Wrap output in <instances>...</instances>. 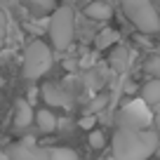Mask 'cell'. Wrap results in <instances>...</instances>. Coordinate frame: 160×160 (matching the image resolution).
Returning a JSON list of instances; mask_svg holds the SVG:
<instances>
[{
    "mask_svg": "<svg viewBox=\"0 0 160 160\" xmlns=\"http://www.w3.org/2000/svg\"><path fill=\"white\" fill-rule=\"evenodd\" d=\"M33 120H35L33 106H31L28 101L19 99V101H17V106H14V127H17V130H21V127H28Z\"/></svg>",
    "mask_w": 160,
    "mask_h": 160,
    "instance_id": "obj_8",
    "label": "cell"
},
{
    "mask_svg": "<svg viewBox=\"0 0 160 160\" xmlns=\"http://www.w3.org/2000/svg\"><path fill=\"white\" fill-rule=\"evenodd\" d=\"M118 42V33L113 28H104L99 35H97V50H108Z\"/></svg>",
    "mask_w": 160,
    "mask_h": 160,
    "instance_id": "obj_12",
    "label": "cell"
},
{
    "mask_svg": "<svg viewBox=\"0 0 160 160\" xmlns=\"http://www.w3.org/2000/svg\"><path fill=\"white\" fill-rule=\"evenodd\" d=\"M101 80H104V78H101V73H99V71H87V75H85L87 87H90V90H94V92L101 87Z\"/></svg>",
    "mask_w": 160,
    "mask_h": 160,
    "instance_id": "obj_17",
    "label": "cell"
},
{
    "mask_svg": "<svg viewBox=\"0 0 160 160\" xmlns=\"http://www.w3.org/2000/svg\"><path fill=\"white\" fill-rule=\"evenodd\" d=\"M146 71H148V73H153L155 78H160V57H153V59L146 64Z\"/></svg>",
    "mask_w": 160,
    "mask_h": 160,
    "instance_id": "obj_18",
    "label": "cell"
},
{
    "mask_svg": "<svg viewBox=\"0 0 160 160\" xmlns=\"http://www.w3.org/2000/svg\"><path fill=\"white\" fill-rule=\"evenodd\" d=\"M35 122H38V130L45 132V134L57 130V115L52 113L50 108H40L38 113H35Z\"/></svg>",
    "mask_w": 160,
    "mask_h": 160,
    "instance_id": "obj_10",
    "label": "cell"
},
{
    "mask_svg": "<svg viewBox=\"0 0 160 160\" xmlns=\"http://www.w3.org/2000/svg\"><path fill=\"white\" fill-rule=\"evenodd\" d=\"M158 148V132L155 130H134V127H118L113 134V155L115 160H146Z\"/></svg>",
    "mask_w": 160,
    "mask_h": 160,
    "instance_id": "obj_1",
    "label": "cell"
},
{
    "mask_svg": "<svg viewBox=\"0 0 160 160\" xmlns=\"http://www.w3.org/2000/svg\"><path fill=\"white\" fill-rule=\"evenodd\" d=\"M47 33H50V40L54 45L57 52H64L71 47L75 35V14L71 7H57L50 17V26H47Z\"/></svg>",
    "mask_w": 160,
    "mask_h": 160,
    "instance_id": "obj_2",
    "label": "cell"
},
{
    "mask_svg": "<svg viewBox=\"0 0 160 160\" xmlns=\"http://www.w3.org/2000/svg\"><path fill=\"white\" fill-rule=\"evenodd\" d=\"M35 12H54V0H26Z\"/></svg>",
    "mask_w": 160,
    "mask_h": 160,
    "instance_id": "obj_16",
    "label": "cell"
},
{
    "mask_svg": "<svg viewBox=\"0 0 160 160\" xmlns=\"http://www.w3.org/2000/svg\"><path fill=\"white\" fill-rule=\"evenodd\" d=\"M87 141H90V146H92V148H97V151L106 146V137H104V132H101V130H92L90 137H87Z\"/></svg>",
    "mask_w": 160,
    "mask_h": 160,
    "instance_id": "obj_15",
    "label": "cell"
},
{
    "mask_svg": "<svg viewBox=\"0 0 160 160\" xmlns=\"http://www.w3.org/2000/svg\"><path fill=\"white\" fill-rule=\"evenodd\" d=\"M158 57H160V45H158Z\"/></svg>",
    "mask_w": 160,
    "mask_h": 160,
    "instance_id": "obj_22",
    "label": "cell"
},
{
    "mask_svg": "<svg viewBox=\"0 0 160 160\" xmlns=\"http://www.w3.org/2000/svg\"><path fill=\"white\" fill-rule=\"evenodd\" d=\"M127 59H130V54H127L125 47H115V50L111 52V66H113L115 71H125Z\"/></svg>",
    "mask_w": 160,
    "mask_h": 160,
    "instance_id": "obj_13",
    "label": "cell"
},
{
    "mask_svg": "<svg viewBox=\"0 0 160 160\" xmlns=\"http://www.w3.org/2000/svg\"><path fill=\"white\" fill-rule=\"evenodd\" d=\"M50 66H52L50 47H47L42 40H33V42L26 47V54H24V78L38 80L50 71Z\"/></svg>",
    "mask_w": 160,
    "mask_h": 160,
    "instance_id": "obj_4",
    "label": "cell"
},
{
    "mask_svg": "<svg viewBox=\"0 0 160 160\" xmlns=\"http://www.w3.org/2000/svg\"><path fill=\"white\" fill-rule=\"evenodd\" d=\"M7 153H10V160H52L50 151L38 148V146L33 144V139H24L21 144L12 146Z\"/></svg>",
    "mask_w": 160,
    "mask_h": 160,
    "instance_id": "obj_6",
    "label": "cell"
},
{
    "mask_svg": "<svg viewBox=\"0 0 160 160\" xmlns=\"http://www.w3.org/2000/svg\"><path fill=\"white\" fill-rule=\"evenodd\" d=\"M146 101H130L120 111V127H134V130H148L151 127V111L146 108Z\"/></svg>",
    "mask_w": 160,
    "mask_h": 160,
    "instance_id": "obj_5",
    "label": "cell"
},
{
    "mask_svg": "<svg viewBox=\"0 0 160 160\" xmlns=\"http://www.w3.org/2000/svg\"><path fill=\"white\" fill-rule=\"evenodd\" d=\"M141 97H144L146 104H160V78L148 80V82L141 87Z\"/></svg>",
    "mask_w": 160,
    "mask_h": 160,
    "instance_id": "obj_11",
    "label": "cell"
},
{
    "mask_svg": "<svg viewBox=\"0 0 160 160\" xmlns=\"http://www.w3.org/2000/svg\"><path fill=\"white\" fill-rule=\"evenodd\" d=\"M94 115H87V118H82L80 120V127H85V130H92V127H94Z\"/></svg>",
    "mask_w": 160,
    "mask_h": 160,
    "instance_id": "obj_19",
    "label": "cell"
},
{
    "mask_svg": "<svg viewBox=\"0 0 160 160\" xmlns=\"http://www.w3.org/2000/svg\"><path fill=\"white\" fill-rule=\"evenodd\" d=\"M85 14L90 17V19L94 21H106L113 17V10H111L108 2H101V0H94V2H90V5L85 7Z\"/></svg>",
    "mask_w": 160,
    "mask_h": 160,
    "instance_id": "obj_9",
    "label": "cell"
},
{
    "mask_svg": "<svg viewBox=\"0 0 160 160\" xmlns=\"http://www.w3.org/2000/svg\"><path fill=\"white\" fill-rule=\"evenodd\" d=\"M50 158L52 160H78V153L73 148H66V146H57V148H50Z\"/></svg>",
    "mask_w": 160,
    "mask_h": 160,
    "instance_id": "obj_14",
    "label": "cell"
},
{
    "mask_svg": "<svg viewBox=\"0 0 160 160\" xmlns=\"http://www.w3.org/2000/svg\"><path fill=\"white\" fill-rule=\"evenodd\" d=\"M0 160H10V153H7V151H5V153H0Z\"/></svg>",
    "mask_w": 160,
    "mask_h": 160,
    "instance_id": "obj_21",
    "label": "cell"
},
{
    "mask_svg": "<svg viewBox=\"0 0 160 160\" xmlns=\"http://www.w3.org/2000/svg\"><path fill=\"white\" fill-rule=\"evenodd\" d=\"M42 97H45V101L50 106H59V108L71 106V92L64 85H59V82H47L42 87Z\"/></svg>",
    "mask_w": 160,
    "mask_h": 160,
    "instance_id": "obj_7",
    "label": "cell"
},
{
    "mask_svg": "<svg viewBox=\"0 0 160 160\" xmlns=\"http://www.w3.org/2000/svg\"><path fill=\"white\" fill-rule=\"evenodd\" d=\"M120 5H122L127 19L141 33H158L160 31V17L148 0H120Z\"/></svg>",
    "mask_w": 160,
    "mask_h": 160,
    "instance_id": "obj_3",
    "label": "cell"
},
{
    "mask_svg": "<svg viewBox=\"0 0 160 160\" xmlns=\"http://www.w3.org/2000/svg\"><path fill=\"white\" fill-rule=\"evenodd\" d=\"M106 101H108V99H106V97H97V99H94V101H92V111H99V108H101V106H104V104H106Z\"/></svg>",
    "mask_w": 160,
    "mask_h": 160,
    "instance_id": "obj_20",
    "label": "cell"
}]
</instances>
